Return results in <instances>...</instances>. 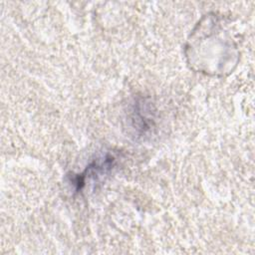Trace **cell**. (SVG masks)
I'll return each instance as SVG.
<instances>
[{"label": "cell", "instance_id": "obj_2", "mask_svg": "<svg viewBox=\"0 0 255 255\" xmlns=\"http://www.w3.org/2000/svg\"><path fill=\"white\" fill-rule=\"evenodd\" d=\"M153 109L149 103L138 102L133 107L131 112L130 120L132 121V127L140 133H147L154 127V117Z\"/></svg>", "mask_w": 255, "mask_h": 255}, {"label": "cell", "instance_id": "obj_1", "mask_svg": "<svg viewBox=\"0 0 255 255\" xmlns=\"http://www.w3.org/2000/svg\"><path fill=\"white\" fill-rule=\"evenodd\" d=\"M236 46L218 23H199L186 45V57L193 69L212 75L231 71Z\"/></svg>", "mask_w": 255, "mask_h": 255}]
</instances>
